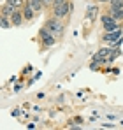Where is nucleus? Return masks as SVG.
<instances>
[{
	"label": "nucleus",
	"instance_id": "nucleus-1",
	"mask_svg": "<svg viewBox=\"0 0 123 130\" xmlns=\"http://www.w3.org/2000/svg\"><path fill=\"white\" fill-rule=\"evenodd\" d=\"M44 26H46L56 39H60L62 35H63V32H65V26H63V23L60 21V18H49Z\"/></svg>",
	"mask_w": 123,
	"mask_h": 130
},
{
	"label": "nucleus",
	"instance_id": "nucleus-2",
	"mask_svg": "<svg viewBox=\"0 0 123 130\" xmlns=\"http://www.w3.org/2000/svg\"><path fill=\"white\" fill-rule=\"evenodd\" d=\"M102 26L105 32H116V30H120V21L107 12V14L102 16Z\"/></svg>",
	"mask_w": 123,
	"mask_h": 130
},
{
	"label": "nucleus",
	"instance_id": "nucleus-3",
	"mask_svg": "<svg viewBox=\"0 0 123 130\" xmlns=\"http://www.w3.org/2000/svg\"><path fill=\"white\" fill-rule=\"evenodd\" d=\"M72 2H65V4H60V5H53V14H55V18H65V16H69L70 14V11H72Z\"/></svg>",
	"mask_w": 123,
	"mask_h": 130
},
{
	"label": "nucleus",
	"instance_id": "nucleus-4",
	"mask_svg": "<svg viewBox=\"0 0 123 130\" xmlns=\"http://www.w3.org/2000/svg\"><path fill=\"white\" fill-rule=\"evenodd\" d=\"M39 35H41V42L44 44V47H51V46H55V42H56V37L44 26V28H41V32H39Z\"/></svg>",
	"mask_w": 123,
	"mask_h": 130
},
{
	"label": "nucleus",
	"instance_id": "nucleus-5",
	"mask_svg": "<svg viewBox=\"0 0 123 130\" xmlns=\"http://www.w3.org/2000/svg\"><path fill=\"white\" fill-rule=\"evenodd\" d=\"M21 12H23V16H25V21H32V20L35 18V14H37V12H35V9L32 7V4H30L28 0H26V2H25V5L21 7Z\"/></svg>",
	"mask_w": 123,
	"mask_h": 130
},
{
	"label": "nucleus",
	"instance_id": "nucleus-6",
	"mask_svg": "<svg viewBox=\"0 0 123 130\" xmlns=\"http://www.w3.org/2000/svg\"><path fill=\"white\" fill-rule=\"evenodd\" d=\"M109 14L113 18H116L118 21L123 20V5H116V7H109Z\"/></svg>",
	"mask_w": 123,
	"mask_h": 130
},
{
	"label": "nucleus",
	"instance_id": "nucleus-7",
	"mask_svg": "<svg viewBox=\"0 0 123 130\" xmlns=\"http://www.w3.org/2000/svg\"><path fill=\"white\" fill-rule=\"evenodd\" d=\"M11 21H12V26H20L21 23L25 21V16H23V12H21L20 9H18V11L11 16Z\"/></svg>",
	"mask_w": 123,
	"mask_h": 130
},
{
	"label": "nucleus",
	"instance_id": "nucleus-8",
	"mask_svg": "<svg viewBox=\"0 0 123 130\" xmlns=\"http://www.w3.org/2000/svg\"><path fill=\"white\" fill-rule=\"evenodd\" d=\"M16 11H18L16 7H12V5H9V4H4V7H2V16H9V18H11Z\"/></svg>",
	"mask_w": 123,
	"mask_h": 130
},
{
	"label": "nucleus",
	"instance_id": "nucleus-9",
	"mask_svg": "<svg viewBox=\"0 0 123 130\" xmlns=\"http://www.w3.org/2000/svg\"><path fill=\"white\" fill-rule=\"evenodd\" d=\"M30 4H32V7L35 9V12H42V9H44V0H28Z\"/></svg>",
	"mask_w": 123,
	"mask_h": 130
},
{
	"label": "nucleus",
	"instance_id": "nucleus-10",
	"mask_svg": "<svg viewBox=\"0 0 123 130\" xmlns=\"http://www.w3.org/2000/svg\"><path fill=\"white\" fill-rule=\"evenodd\" d=\"M5 4H9V5H12V7H16V9H21V7L25 5L23 0H5Z\"/></svg>",
	"mask_w": 123,
	"mask_h": 130
},
{
	"label": "nucleus",
	"instance_id": "nucleus-11",
	"mask_svg": "<svg viewBox=\"0 0 123 130\" xmlns=\"http://www.w3.org/2000/svg\"><path fill=\"white\" fill-rule=\"evenodd\" d=\"M97 14H99V9L97 7H90L88 9V20H95Z\"/></svg>",
	"mask_w": 123,
	"mask_h": 130
},
{
	"label": "nucleus",
	"instance_id": "nucleus-12",
	"mask_svg": "<svg viewBox=\"0 0 123 130\" xmlns=\"http://www.w3.org/2000/svg\"><path fill=\"white\" fill-rule=\"evenodd\" d=\"M116 5H123V0H111L109 7H116Z\"/></svg>",
	"mask_w": 123,
	"mask_h": 130
},
{
	"label": "nucleus",
	"instance_id": "nucleus-13",
	"mask_svg": "<svg viewBox=\"0 0 123 130\" xmlns=\"http://www.w3.org/2000/svg\"><path fill=\"white\" fill-rule=\"evenodd\" d=\"M107 53H111V49H100V51H99V56H100V58H104Z\"/></svg>",
	"mask_w": 123,
	"mask_h": 130
},
{
	"label": "nucleus",
	"instance_id": "nucleus-14",
	"mask_svg": "<svg viewBox=\"0 0 123 130\" xmlns=\"http://www.w3.org/2000/svg\"><path fill=\"white\" fill-rule=\"evenodd\" d=\"M65 2H69V0H55L53 5H60V4H65Z\"/></svg>",
	"mask_w": 123,
	"mask_h": 130
},
{
	"label": "nucleus",
	"instance_id": "nucleus-15",
	"mask_svg": "<svg viewBox=\"0 0 123 130\" xmlns=\"http://www.w3.org/2000/svg\"><path fill=\"white\" fill-rule=\"evenodd\" d=\"M53 2H55V0H44V4H46V5H53Z\"/></svg>",
	"mask_w": 123,
	"mask_h": 130
},
{
	"label": "nucleus",
	"instance_id": "nucleus-16",
	"mask_svg": "<svg viewBox=\"0 0 123 130\" xmlns=\"http://www.w3.org/2000/svg\"><path fill=\"white\" fill-rule=\"evenodd\" d=\"M97 2H100V4H105V2H111V0H97Z\"/></svg>",
	"mask_w": 123,
	"mask_h": 130
}]
</instances>
